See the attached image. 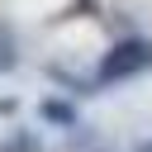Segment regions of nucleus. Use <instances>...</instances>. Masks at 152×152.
Returning a JSON list of instances; mask_svg holds the SVG:
<instances>
[{"instance_id":"nucleus-2","label":"nucleus","mask_w":152,"mask_h":152,"mask_svg":"<svg viewBox=\"0 0 152 152\" xmlns=\"http://www.w3.org/2000/svg\"><path fill=\"white\" fill-rule=\"evenodd\" d=\"M43 119H52V124L71 128V124H76V109H71V104H62V100H43Z\"/></svg>"},{"instance_id":"nucleus-4","label":"nucleus","mask_w":152,"mask_h":152,"mask_svg":"<svg viewBox=\"0 0 152 152\" xmlns=\"http://www.w3.org/2000/svg\"><path fill=\"white\" fill-rule=\"evenodd\" d=\"M142 152H152V142H142Z\"/></svg>"},{"instance_id":"nucleus-1","label":"nucleus","mask_w":152,"mask_h":152,"mask_svg":"<svg viewBox=\"0 0 152 152\" xmlns=\"http://www.w3.org/2000/svg\"><path fill=\"white\" fill-rule=\"evenodd\" d=\"M147 66H152V43H147V38H119V43L104 52L95 81H100V86L128 81V76H138V71H147Z\"/></svg>"},{"instance_id":"nucleus-3","label":"nucleus","mask_w":152,"mask_h":152,"mask_svg":"<svg viewBox=\"0 0 152 152\" xmlns=\"http://www.w3.org/2000/svg\"><path fill=\"white\" fill-rule=\"evenodd\" d=\"M0 152H38V138H28V133H14Z\"/></svg>"}]
</instances>
